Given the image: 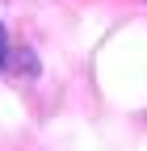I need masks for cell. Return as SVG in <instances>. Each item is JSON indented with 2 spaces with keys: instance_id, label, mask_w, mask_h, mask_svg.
Masks as SVG:
<instances>
[{
  "instance_id": "1",
  "label": "cell",
  "mask_w": 147,
  "mask_h": 151,
  "mask_svg": "<svg viewBox=\"0 0 147 151\" xmlns=\"http://www.w3.org/2000/svg\"><path fill=\"white\" fill-rule=\"evenodd\" d=\"M0 59H4V34H0Z\"/></svg>"
}]
</instances>
